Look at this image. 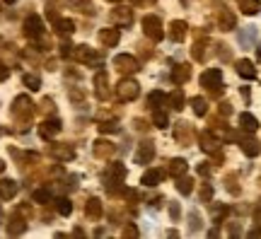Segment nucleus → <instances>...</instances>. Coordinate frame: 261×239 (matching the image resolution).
<instances>
[{
	"mask_svg": "<svg viewBox=\"0 0 261 239\" xmlns=\"http://www.w3.org/2000/svg\"><path fill=\"white\" fill-rule=\"evenodd\" d=\"M152 123H155L158 128H167V126H169V116L162 109H155V111H152Z\"/></svg>",
	"mask_w": 261,
	"mask_h": 239,
	"instance_id": "nucleus-34",
	"label": "nucleus"
},
{
	"mask_svg": "<svg viewBox=\"0 0 261 239\" xmlns=\"http://www.w3.org/2000/svg\"><path fill=\"white\" fill-rule=\"evenodd\" d=\"M61 133V121L58 119H46L41 126H39V136L44 140H54Z\"/></svg>",
	"mask_w": 261,
	"mask_h": 239,
	"instance_id": "nucleus-9",
	"label": "nucleus"
},
{
	"mask_svg": "<svg viewBox=\"0 0 261 239\" xmlns=\"http://www.w3.org/2000/svg\"><path fill=\"white\" fill-rule=\"evenodd\" d=\"M177 191L181 196H189V193L194 191V179H189V176H177Z\"/></svg>",
	"mask_w": 261,
	"mask_h": 239,
	"instance_id": "nucleus-28",
	"label": "nucleus"
},
{
	"mask_svg": "<svg viewBox=\"0 0 261 239\" xmlns=\"http://www.w3.org/2000/svg\"><path fill=\"white\" fill-rule=\"evenodd\" d=\"M123 237L128 239V237H138V227H136V225H126V227H123Z\"/></svg>",
	"mask_w": 261,
	"mask_h": 239,
	"instance_id": "nucleus-40",
	"label": "nucleus"
},
{
	"mask_svg": "<svg viewBox=\"0 0 261 239\" xmlns=\"http://www.w3.org/2000/svg\"><path fill=\"white\" fill-rule=\"evenodd\" d=\"M167 101H169V107H172V109L174 111H179V109H184V92H181V90H174V92L169 94L167 97Z\"/></svg>",
	"mask_w": 261,
	"mask_h": 239,
	"instance_id": "nucleus-29",
	"label": "nucleus"
},
{
	"mask_svg": "<svg viewBox=\"0 0 261 239\" xmlns=\"http://www.w3.org/2000/svg\"><path fill=\"white\" fill-rule=\"evenodd\" d=\"M234 70H237V75L244 77V80H254V77H256V68H254V63L247 61V58L237 61V63H234Z\"/></svg>",
	"mask_w": 261,
	"mask_h": 239,
	"instance_id": "nucleus-15",
	"label": "nucleus"
},
{
	"mask_svg": "<svg viewBox=\"0 0 261 239\" xmlns=\"http://www.w3.org/2000/svg\"><path fill=\"white\" fill-rule=\"evenodd\" d=\"M8 77H10V68H8V65L0 63V83H5Z\"/></svg>",
	"mask_w": 261,
	"mask_h": 239,
	"instance_id": "nucleus-41",
	"label": "nucleus"
},
{
	"mask_svg": "<svg viewBox=\"0 0 261 239\" xmlns=\"http://www.w3.org/2000/svg\"><path fill=\"white\" fill-rule=\"evenodd\" d=\"M5 3H15V0H5Z\"/></svg>",
	"mask_w": 261,
	"mask_h": 239,
	"instance_id": "nucleus-47",
	"label": "nucleus"
},
{
	"mask_svg": "<svg viewBox=\"0 0 261 239\" xmlns=\"http://www.w3.org/2000/svg\"><path fill=\"white\" fill-rule=\"evenodd\" d=\"M123 179H126V167H123L121 162H112V165L107 167V172H104V184H107L109 191L116 189L119 184H123Z\"/></svg>",
	"mask_w": 261,
	"mask_h": 239,
	"instance_id": "nucleus-2",
	"label": "nucleus"
},
{
	"mask_svg": "<svg viewBox=\"0 0 261 239\" xmlns=\"http://www.w3.org/2000/svg\"><path fill=\"white\" fill-rule=\"evenodd\" d=\"M32 198H34V203H41V205H46V203L54 201V198H51V191H46V189H37V191L32 193Z\"/></svg>",
	"mask_w": 261,
	"mask_h": 239,
	"instance_id": "nucleus-36",
	"label": "nucleus"
},
{
	"mask_svg": "<svg viewBox=\"0 0 261 239\" xmlns=\"http://www.w3.org/2000/svg\"><path fill=\"white\" fill-rule=\"evenodd\" d=\"M169 213H172V218L177 220V218H179V205H177V203H172V205H169Z\"/></svg>",
	"mask_w": 261,
	"mask_h": 239,
	"instance_id": "nucleus-44",
	"label": "nucleus"
},
{
	"mask_svg": "<svg viewBox=\"0 0 261 239\" xmlns=\"http://www.w3.org/2000/svg\"><path fill=\"white\" fill-rule=\"evenodd\" d=\"M240 147H242V152L247 157H256L261 152L259 140H254V138H242V140H240Z\"/></svg>",
	"mask_w": 261,
	"mask_h": 239,
	"instance_id": "nucleus-24",
	"label": "nucleus"
},
{
	"mask_svg": "<svg viewBox=\"0 0 261 239\" xmlns=\"http://www.w3.org/2000/svg\"><path fill=\"white\" fill-rule=\"evenodd\" d=\"M143 32H145V37H150L152 41H160V39L165 37V29H162V22H160L158 15H145V17H143Z\"/></svg>",
	"mask_w": 261,
	"mask_h": 239,
	"instance_id": "nucleus-4",
	"label": "nucleus"
},
{
	"mask_svg": "<svg viewBox=\"0 0 261 239\" xmlns=\"http://www.w3.org/2000/svg\"><path fill=\"white\" fill-rule=\"evenodd\" d=\"M198 143H201V150L203 152H218L220 150V140L213 136V130H203L198 136Z\"/></svg>",
	"mask_w": 261,
	"mask_h": 239,
	"instance_id": "nucleus-13",
	"label": "nucleus"
},
{
	"mask_svg": "<svg viewBox=\"0 0 261 239\" xmlns=\"http://www.w3.org/2000/svg\"><path fill=\"white\" fill-rule=\"evenodd\" d=\"M240 128H242L244 133H256L259 121H256V116H252L249 111H244V114H240Z\"/></svg>",
	"mask_w": 261,
	"mask_h": 239,
	"instance_id": "nucleus-19",
	"label": "nucleus"
},
{
	"mask_svg": "<svg viewBox=\"0 0 261 239\" xmlns=\"http://www.w3.org/2000/svg\"><path fill=\"white\" fill-rule=\"evenodd\" d=\"M24 230H27V222L22 220L19 215H12L10 222H8V234L10 237H17V234H22Z\"/></svg>",
	"mask_w": 261,
	"mask_h": 239,
	"instance_id": "nucleus-25",
	"label": "nucleus"
},
{
	"mask_svg": "<svg viewBox=\"0 0 261 239\" xmlns=\"http://www.w3.org/2000/svg\"><path fill=\"white\" fill-rule=\"evenodd\" d=\"M51 155H54V160H58V162H70L75 157V150L70 145H65V143H54V145H51Z\"/></svg>",
	"mask_w": 261,
	"mask_h": 239,
	"instance_id": "nucleus-11",
	"label": "nucleus"
},
{
	"mask_svg": "<svg viewBox=\"0 0 261 239\" xmlns=\"http://www.w3.org/2000/svg\"><path fill=\"white\" fill-rule=\"evenodd\" d=\"M138 94H140V85L136 80H130V77H123L121 83L116 85V97L121 101H133Z\"/></svg>",
	"mask_w": 261,
	"mask_h": 239,
	"instance_id": "nucleus-3",
	"label": "nucleus"
},
{
	"mask_svg": "<svg viewBox=\"0 0 261 239\" xmlns=\"http://www.w3.org/2000/svg\"><path fill=\"white\" fill-rule=\"evenodd\" d=\"M0 172H5V162L3 160H0Z\"/></svg>",
	"mask_w": 261,
	"mask_h": 239,
	"instance_id": "nucleus-46",
	"label": "nucleus"
},
{
	"mask_svg": "<svg viewBox=\"0 0 261 239\" xmlns=\"http://www.w3.org/2000/svg\"><path fill=\"white\" fill-rule=\"evenodd\" d=\"M187 22H181V19H174V22H172V24H169V39H172V41H184V39H187Z\"/></svg>",
	"mask_w": 261,
	"mask_h": 239,
	"instance_id": "nucleus-17",
	"label": "nucleus"
},
{
	"mask_svg": "<svg viewBox=\"0 0 261 239\" xmlns=\"http://www.w3.org/2000/svg\"><path fill=\"white\" fill-rule=\"evenodd\" d=\"M230 104H227V101H223V104H220V114H223V116H227V114H230Z\"/></svg>",
	"mask_w": 261,
	"mask_h": 239,
	"instance_id": "nucleus-45",
	"label": "nucleus"
},
{
	"mask_svg": "<svg viewBox=\"0 0 261 239\" xmlns=\"http://www.w3.org/2000/svg\"><path fill=\"white\" fill-rule=\"evenodd\" d=\"M24 34H27L29 39H39L44 34V22H41L39 15H29V17L24 19Z\"/></svg>",
	"mask_w": 261,
	"mask_h": 239,
	"instance_id": "nucleus-7",
	"label": "nucleus"
},
{
	"mask_svg": "<svg viewBox=\"0 0 261 239\" xmlns=\"http://www.w3.org/2000/svg\"><path fill=\"white\" fill-rule=\"evenodd\" d=\"M85 213H87V218H99L102 215V201L99 198H90V201L85 203Z\"/></svg>",
	"mask_w": 261,
	"mask_h": 239,
	"instance_id": "nucleus-27",
	"label": "nucleus"
},
{
	"mask_svg": "<svg viewBox=\"0 0 261 239\" xmlns=\"http://www.w3.org/2000/svg\"><path fill=\"white\" fill-rule=\"evenodd\" d=\"M12 114L15 116H24V119L32 116V101H29L27 94H19L17 99L12 101Z\"/></svg>",
	"mask_w": 261,
	"mask_h": 239,
	"instance_id": "nucleus-12",
	"label": "nucleus"
},
{
	"mask_svg": "<svg viewBox=\"0 0 261 239\" xmlns=\"http://www.w3.org/2000/svg\"><path fill=\"white\" fill-rule=\"evenodd\" d=\"M198 174H203V176L211 174V167H208V162H203V165L198 167Z\"/></svg>",
	"mask_w": 261,
	"mask_h": 239,
	"instance_id": "nucleus-43",
	"label": "nucleus"
},
{
	"mask_svg": "<svg viewBox=\"0 0 261 239\" xmlns=\"http://www.w3.org/2000/svg\"><path fill=\"white\" fill-rule=\"evenodd\" d=\"M114 150H116V147H114L112 143H107V140H97V143L92 145L94 157H102V160H107V157H112V155H114Z\"/></svg>",
	"mask_w": 261,
	"mask_h": 239,
	"instance_id": "nucleus-21",
	"label": "nucleus"
},
{
	"mask_svg": "<svg viewBox=\"0 0 261 239\" xmlns=\"http://www.w3.org/2000/svg\"><path fill=\"white\" fill-rule=\"evenodd\" d=\"M201 87L220 94L223 92V70H220V68H208V70L201 75Z\"/></svg>",
	"mask_w": 261,
	"mask_h": 239,
	"instance_id": "nucleus-1",
	"label": "nucleus"
},
{
	"mask_svg": "<svg viewBox=\"0 0 261 239\" xmlns=\"http://www.w3.org/2000/svg\"><path fill=\"white\" fill-rule=\"evenodd\" d=\"M187 169H189V165H187V160H181V157H174V160H169V167H167V172H169V176H181V174H187Z\"/></svg>",
	"mask_w": 261,
	"mask_h": 239,
	"instance_id": "nucleus-20",
	"label": "nucleus"
},
{
	"mask_svg": "<svg viewBox=\"0 0 261 239\" xmlns=\"http://www.w3.org/2000/svg\"><path fill=\"white\" fill-rule=\"evenodd\" d=\"M220 27L227 32V29H234V15H230V12H223L220 15Z\"/></svg>",
	"mask_w": 261,
	"mask_h": 239,
	"instance_id": "nucleus-37",
	"label": "nucleus"
},
{
	"mask_svg": "<svg viewBox=\"0 0 261 239\" xmlns=\"http://www.w3.org/2000/svg\"><path fill=\"white\" fill-rule=\"evenodd\" d=\"M114 68H116L119 73L130 75V73H138V70H140V63L130 54H119L116 58H114Z\"/></svg>",
	"mask_w": 261,
	"mask_h": 239,
	"instance_id": "nucleus-5",
	"label": "nucleus"
},
{
	"mask_svg": "<svg viewBox=\"0 0 261 239\" xmlns=\"http://www.w3.org/2000/svg\"><path fill=\"white\" fill-rule=\"evenodd\" d=\"M22 83H24V87H29L32 92H37L39 87H41V77H39V75H34V73H27L24 77H22Z\"/></svg>",
	"mask_w": 261,
	"mask_h": 239,
	"instance_id": "nucleus-33",
	"label": "nucleus"
},
{
	"mask_svg": "<svg viewBox=\"0 0 261 239\" xmlns=\"http://www.w3.org/2000/svg\"><path fill=\"white\" fill-rule=\"evenodd\" d=\"M162 179H165V172H162V169H148V172L143 174V179H140V184L143 186H158Z\"/></svg>",
	"mask_w": 261,
	"mask_h": 239,
	"instance_id": "nucleus-22",
	"label": "nucleus"
},
{
	"mask_svg": "<svg viewBox=\"0 0 261 239\" xmlns=\"http://www.w3.org/2000/svg\"><path fill=\"white\" fill-rule=\"evenodd\" d=\"M119 39H121V34H119V29L116 27H107V29H99V44L107 48H112L119 44Z\"/></svg>",
	"mask_w": 261,
	"mask_h": 239,
	"instance_id": "nucleus-14",
	"label": "nucleus"
},
{
	"mask_svg": "<svg viewBox=\"0 0 261 239\" xmlns=\"http://www.w3.org/2000/svg\"><path fill=\"white\" fill-rule=\"evenodd\" d=\"M99 56H97V51H92L90 46H75L73 51V61H77V63H85V65H92L94 61H97Z\"/></svg>",
	"mask_w": 261,
	"mask_h": 239,
	"instance_id": "nucleus-10",
	"label": "nucleus"
},
{
	"mask_svg": "<svg viewBox=\"0 0 261 239\" xmlns=\"http://www.w3.org/2000/svg\"><path fill=\"white\" fill-rule=\"evenodd\" d=\"M109 3H119V0H109Z\"/></svg>",
	"mask_w": 261,
	"mask_h": 239,
	"instance_id": "nucleus-48",
	"label": "nucleus"
},
{
	"mask_svg": "<svg viewBox=\"0 0 261 239\" xmlns=\"http://www.w3.org/2000/svg\"><path fill=\"white\" fill-rule=\"evenodd\" d=\"M54 205H56V210L61 213V215H70V213H73V203L68 201V198H63V196H61V198H56V201H54Z\"/></svg>",
	"mask_w": 261,
	"mask_h": 239,
	"instance_id": "nucleus-35",
	"label": "nucleus"
},
{
	"mask_svg": "<svg viewBox=\"0 0 261 239\" xmlns=\"http://www.w3.org/2000/svg\"><path fill=\"white\" fill-rule=\"evenodd\" d=\"M191 107H194L196 116H205V114H208V101H205L203 97H194V99H191Z\"/></svg>",
	"mask_w": 261,
	"mask_h": 239,
	"instance_id": "nucleus-32",
	"label": "nucleus"
},
{
	"mask_svg": "<svg viewBox=\"0 0 261 239\" xmlns=\"http://www.w3.org/2000/svg\"><path fill=\"white\" fill-rule=\"evenodd\" d=\"M201 230V215L198 213H191V232Z\"/></svg>",
	"mask_w": 261,
	"mask_h": 239,
	"instance_id": "nucleus-39",
	"label": "nucleus"
},
{
	"mask_svg": "<svg viewBox=\"0 0 261 239\" xmlns=\"http://www.w3.org/2000/svg\"><path fill=\"white\" fill-rule=\"evenodd\" d=\"M112 22H114V27H130L133 24V10L130 8L112 10Z\"/></svg>",
	"mask_w": 261,
	"mask_h": 239,
	"instance_id": "nucleus-8",
	"label": "nucleus"
},
{
	"mask_svg": "<svg viewBox=\"0 0 261 239\" xmlns=\"http://www.w3.org/2000/svg\"><path fill=\"white\" fill-rule=\"evenodd\" d=\"M237 5L244 15H259L261 12V0H237Z\"/></svg>",
	"mask_w": 261,
	"mask_h": 239,
	"instance_id": "nucleus-26",
	"label": "nucleus"
},
{
	"mask_svg": "<svg viewBox=\"0 0 261 239\" xmlns=\"http://www.w3.org/2000/svg\"><path fill=\"white\" fill-rule=\"evenodd\" d=\"M165 101H167V94L160 92V90L150 92V97H148V104L152 107V109H160V107H165Z\"/></svg>",
	"mask_w": 261,
	"mask_h": 239,
	"instance_id": "nucleus-30",
	"label": "nucleus"
},
{
	"mask_svg": "<svg viewBox=\"0 0 261 239\" xmlns=\"http://www.w3.org/2000/svg\"><path fill=\"white\" fill-rule=\"evenodd\" d=\"M152 157H155V145H152L150 140H143L138 145V150H136L133 160H136V165H150Z\"/></svg>",
	"mask_w": 261,
	"mask_h": 239,
	"instance_id": "nucleus-6",
	"label": "nucleus"
},
{
	"mask_svg": "<svg viewBox=\"0 0 261 239\" xmlns=\"http://www.w3.org/2000/svg\"><path fill=\"white\" fill-rule=\"evenodd\" d=\"M97 128L102 130V133H116V130H119V123H116V121H104Z\"/></svg>",
	"mask_w": 261,
	"mask_h": 239,
	"instance_id": "nucleus-38",
	"label": "nucleus"
},
{
	"mask_svg": "<svg viewBox=\"0 0 261 239\" xmlns=\"http://www.w3.org/2000/svg\"><path fill=\"white\" fill-rule=\"evenodd\" d=\"M211 196H213V189H211V186H203V191H201V198H203V201H211Z\"/></svg>",
	"mask_w": 261,
	"mask_h": 239,
	"instance_id": "nucleus-42",
	"label": "nucleus"
},
{
	"mask_svg": "<svg viewBox=\"0 0 261 239\" xmlns=\"http://www.w3.org/2000/svg\"><path fill=\"white\" fill-rule=\"evenodd\" d=\"M189 77H191V68L189 65H174L172 68V83L174 85H184V83H189Z\"/></svg>",
	"mask_w": 261,
	"mask_h": 239,
	"instance_id": "nucleus-18",
	"label": "nucleus"
},
{
	"mask_svg": "<svg viewBox=\"0 0 261 239\" xmlns=\"http://www.w3.org/2000/svg\"><path fill=\"white\" fill-rule=\"evenodd\" d=\"M94 94L99 99H109V85H107V73L104 70L94 75Z\"/></svg>",
	"mask_w": 261,
	"mask_h": 239,
	"instance_id": "nucleus-16",
	"label": "nucleus"
},
{
	"mask_svg": "<svg viewBox=\"0 0 261 239\" xmlns=\"http://www.w3.org/2000/svg\"><path fill=\"white\" fill-rule=\"evenodd\" d=\"M54 24H56V29L61 32V34H73V32H75V22H73V19L58 17L56 22H54Z\"/></svg>",
	"mask_w": 261,
	"mask_h": 239,
	"instance_id": "nucleus-31",
	"label": "nucleus"
},
{
	"mask_svg": "<svg viewBox=\"0 0 261 239\" xmlns=\"http://www.w3.org/2000/svg\"><path fill=\"white\" fill-rule=\"evenodd\" d=\"M15 193H17V184H15L12 179H0V198H3V201L15 198Z\"/></svg>",
	"mask_w": 261,
	"mask_h": 239,
	"instance_id": "nucleus-23",
	"label": "nucleus"
}]
</instances>
